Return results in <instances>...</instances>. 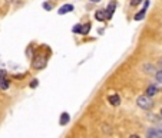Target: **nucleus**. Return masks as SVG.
<instances>
[{"label": "nucleus", "mask_w": 162, "mask_h": 138, "mask_svg": "<svg viewBox=\"0 0 162 138\" xmlns=\"http://www.w3.org/2000/svg\"><path fill=\"white\" fill-rule=\"evenodd\" d=\"M136 104L139 108L142 109H151L152 107H154V102H152V99H151V96L149 95H142V96H138V99H136Z\"/></svg>", "instance_id": "obj_1"}, {"label": "nucleus", "mask_w": 162, "mask_h": 138, "mask_svg": "<svg viewBox=\"0 0 162 138\" xmlns=\"http://www.w3.org/2000/svg\"><path fill=\"white\" fill-rule=\"evenodd\" d=\"M46 62H47V58L46 56H38V58L34 59V62H33V66L36 68V69H42V68H45Z\"/></svg>", "instance_id": "obj_2"}, {"label": "nucleus", "mask_w": 162, "mask_h": 138, "mask_svg": "<svg viewBox=\"0 0 162 138\" xmlns=\"http://www.w3.org/2000/svg\"><path fill=\"white\" fill-rule=\"evenodd\" d=\"M146 135L149 138H162V130H159V128H151V130H148Z\"/></svg>", "instance_id": "obj_3"}, {"label": "nucleus", "mask_w": 162, "mask_h": 138, "mask_svg": "<svg viewBox=\"0 0 162 138\" xmlns=\"http://www.w3.org/2000/svg\"><path fill=\"white\" fill-rule=\"evenodd\" d=\"M115 9H116V2H112V3H109L108 9L105 10L106 12V19H111L113 15V12H115Z\"/></svg>", "instance_id": "obj_4"}, {"label": "nucleus", "mask_w": 162, "mask_h": 138, "mask_svg": "<svg viewBox=\"0 0 162 138\" xmlns=\"http://www.w3.org/2000/svg\"><path fill=\"white\" fill-rule=\"evenodd\" d=\"M109 104L113 105V107H118V105L121 104V98H119V95H116V94H113V95H111L108 98Z\"/></svg>", "instance_id": "obj_5"}, {"label": "nucleus", "mask_w": 162, "mask_h": 138, "mask_svg": "<svg viewBox=\"0 0 162 138\" xmlns=\"http://www.w3.org/2000/svg\"><path fill=\"white\" fill-rule=\"evenodd\" d=\"M73 10V6L72 4H63L62 7L59 9V15H66V13H69V12H72Z\"/></svg>", "instance_id": "obj_6"}, {"label": "nucleus", "mask_w": 162, "mask_h": 138, "mask_svg": "<svg viewBox=\"0 0 162 138\" xmlns=\"http://www.w3.org/2000/svg\"><path fill=\"white\" fill-rule=\"evenodd\" d=\"M69 121H71V115L67 112H63L62 115H60V125H66Z\"/></svg>", "instance_id": "obj_7"}, {"label": "nucleus", "mask_w": 162, "mask_h": 138, "mask_svg": "<svg viewBox=\"0 0 162 138\" xmlns=\"http://www.w3.org/2000/svg\"><path fill=\"white\" fill-rule=\"evenodd\" d=\"M156 92H158V88H156L155 85H151V86H148V89H146V95L154 96Z\"/></svg>", "instance_id": "obj_8"}, {"label": "nucleus", "mask_w": 162, "mask_h": 138, "mask_svg": "<svg viewBox=\"0 0 162 138\" xmlns=\"http://www.w3.org/2000/svg\"><path fill=\"white\" fill-rule=\"evenodd\" d=\"M95 17L98 20H105V19H106V12H105V10H98Z\"/></svg>", "instance_id": "obj_9"}, {"label": "nucleus", "mask_w": 162, "mask_h": 138, "mask_svg": "<svg viewBox=\"0 0 162 138\" xmlns=\"http://www.w3.org/2000/svg\"><path fill=\"white\" fill-rule=\"evenodd\" d=\"M91 30V23H85L83 26H80V35H87Z\"/></svg>", "instance_id": "obj_10"}, {"label": "nucleus", "mask_w": 162, "mask_h": 138, "mask_svg": "<svg viewBox=\"0 0 162 138\" xmlns=\"http://www.w3.org/2000/svg\"><path fill=\"white\" fill-rule=\"evenodd\" d=\"M145 12H146V9L144 7L139 13H136V15H135V20H142V19L145 17Z\"/></svg>", "instance_id": "obj_11"}, {"label": "nucleus", "mask_w": 162, "mask_h": 138, "mask_svg": "<svg viewBox=\"0 0 162 138\" xmlns=\"http://www.w3.org/2000/svg\"><path fill=\"white\" fill-rule=\"evenodd\" d=\"M144 68H145L146 73H155V69H154V66H152V65H151V66H149V65H145Z\"/></svg>", "instance_id": "obj_12"}, {"label": "nucleus", "mask_w": 162, "mask_h": 138, "mask_svg": "<svg viewBox=\"0 0 162 138\" xmlns=\"http://www.w3.org/2000/svg\"><path fill=\"white\" fill-rule=\"evenodd\" d=\"M155 78H156V81H158L159 84H162V69L158 72H155Z\"/></svg>", "instance_id": "obj_13"}, {"label": "nucleus", "mask_w": 162, "mask_h": 138, "mask_svg": "<svg viewBox=\"0 0 162 138\" xmlns=\"http://www.w3.org/2000/svg\"><path fill=\"white\" fill-rule=\"evenodd\" d=\"M43 7H45L46 10H50V9L53 7V6H52V4H50V3H43Z\"/></svg>", "instance_id": "obj_14"}, {"label": "nucleus", "mask_w": 162, "mask_h": 138, "mask_svg": "<svg viewBox=\"0 0 162 138\" xmlns=\"http://www.w3.org/2000/svg\"><path fill=\"white\" fill-rule=\"evenodd\" d=\"M38 85H39L38 79H34L33 82H32V84H30V88H36V86H38Z\"/></svg>", "instance_id": "obj_15"}, {"label": "nucleus", "mask_w": 162, "mask_h": 138, "mask_svg": "<svg viewBox=\"0 0 162 138\" xmlns=\"http://www.w3.org/2000/svg\"><path fill=\"white\" fill-rule=\"evenodd\" d=\"M141 2H144V0H132V2H131V4H132V6H138Z\"/></svg>", "instance_id": "obj_16"}, {"label": "nucleus", "mask_w": 162, "mask_h": 138, "mask_svg": "<svg viewBox=\"0 0 162 138\" xmlns=\"http://www.w3.org/2000/svg\"><path fill=\"white\" fill-rule=\"evenodd\" d=\"M73 32H75V33H80V25L75 26V27H73Z\"/></svg>", "instance_id": "obj_17"}, {"label": "nucleus", "mask_w": 162, "mask_h": 138, "mask_svg": "<svg viewBox=\"0 0 162 138\" xmlns=\"http://www.w3.org/2000/svg\"><path fill=\"white\" fill-rule=\"evenodd\" d=\"M91 2H93V3H98V2H100V0H91Z\"/></svg>", "instance_id": "obj_18"}, {"label": "nucleus", "mask_w": 162, "mask_h": 138, "mask_svg": "<svg viewBox=\"0 0 162 138\" xmlns=\"http://www.w3.org/2000/svg\"><path fill=\"white\" fill-rule=\"evenodd\" d=\"M159 66L162 68V59H161V61H159Z\"/></svg>", "instance_id": "obj_19"}, {"label": "nucleus", "mask_w": 162, "mask_h": 138, "mask_svg": "<svg viewBox=\"0 0 162 138\" xmlns=\"http://www.w3.org/2000/svg\"><path fill=\"white\" fill-rule=\"evenodd\" d=\"M161 117H162V109H161Z\"/></svg>", "instance_id": "obj_20"}]
</instances>
